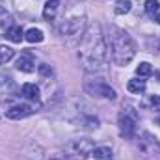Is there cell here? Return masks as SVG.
Instances as JSON below:
<instances>
[{
  "label": "cell",
  "mask_w": 160,
  "mask_h": 160,
  "mask_svg": "<svg viewBox=\"0 0 160 160\" xmlns=\"http://www.w3.org/2000/svg\"><path fill=\"white\" fill-rule=\"evenodd\" d=\"M108 45L106 38L101 32V26L95 22L88 28V32L82 36L78 47V58L82 62V67L88 73H102L106 69L108 62Z\"/></svg>",
  "instance_id": "obj_1"
},
{
  "label": "cell",
  "mask_w": 160,
  "mask_h": 160,
  "mask_svg": "<svg viewBox=\"0 0 160 160\" xmlns=\"http://www.w3.org/2000/svg\"><path fill=\"white\" fill-rule=\"evenodd\" d=\"M108 52L112 50V58L116 65H128L136 56V43L121 28H110V36L106 39Z\"/></svg>",
  "instance_id": "obj_2"
},
{
  "label": "cell",
  "mask_w": 160,
  "mask_h": 160,
  "mask_svg": "<svg viewBox=\"0 0 160 160\" xmlns=\"http://www.w3.org/2000/svg\"><path fill=\"white\" fill-rule=\"evenodd\" d=\"M84 21H86L84 9L78 11L77 15H71V13L67 11V13H63L62 21H60V24H58V32H60L62 36H77L80 30H82V26H84Z\"/></svg>",
  "instance_id": "obj_3"
},
{
  "label": "cell",
  "mask_w": 160,
  "mask_h": 160,
  "mask_svg": "<svg viewBox=\"0 0 160 160\" xmlns=\"http://www.w3.org/2000/svg\"><path fill=\"white\" fill-rule=\"evenodd\" d=\"M138 127V114L132 106H125L119 114V132L125 140H132Z\"/></svg>",
  "instance_id": "obj_4"
},
{
  "label": "cell",
  "mask_w": 160,
  "mask_h": 160,
  "mask_svg": "<svg viewBox=\"0 0 160 160\" xmlns=\"http://www.w3.org/2000/svg\"><path fill=\"white\" fill-rule=\"evenodd\" d=\"M84 89L89 93V95H95V97H104V99H110L114 101L116 99V89L110 88V84L102 78H88L84 82Z\"/></svg>",
  "instance_id": "obj_5"
},
{
  "label": "cell",
  "mask_w": 160,
  "mask_h": 160,
  "mask_svg": "<svg viewBox=\"0 0 160 160\" xmlns=\"http://www.w3.org/2000/svg\"><path fill=\"white\" fill-rule=\"evenodd\" d=\"M93 149L95 147H93L91 140H73L67 143L65 153H67L69 160H84L88 155L93 153Z\"/></svg>",
  "instance_id": "obj_6"
},
{
  "label": "cell",
  "mask_w": 160,
  "mask_h": 160,
  "mask_svg": "<svg viewBox=\"0 0 160 160\" xmlns=\"http://www.w3.org/2000/svg\"><path fill=\"white\" fill-rule=\"evenodd\" d=\"M140 149H142V153H145V155H151V157H158L160 155V145L158 142H157V138L155 136H151L149 132H145L143 136H142V140H140V145H138Z\"/></svg>",
  "instance_id": "obj_7"
},
{
  "label": "cell",
  "mask_w": 160,
  "mask_h": 160,
  "mask_svg": "<svg viewBox=\"0 0 160 160\" xmlns=\"http://www.w3.org/2000/svg\"><path fill=\"white\" fill-rule=\"evenodd\" d=\"M30 114H34V108L28 104H15L6 112V116L9 119H22V118H28Z\"/></svg>",
  "instance_id": "obj_8"
},
{
  "label": "cell",
  "mask_w": 160,
  "mask_h": 160,
  "mask_svg": "<svg viewBox=\"0 0 160 160\" xmlns=\"http://www.w3.org/2000/svg\"><path fill=\"white\" fill-rule=\"evenodd\" d=\"M34 65H36V63H34V56H32L30 52H22L21 58L17 60V69L22 71V73H32V71L36 69Z\"/></svg>",
  "instance_id": "obj_9"
},
{
  "label": "cell",
  "mask_w": 160,
  "mask_h": 160,
  "mask_svg": "<svg viewBox=\"0 0 160 160\" xmlns=\"http://www.w3.org/2000/svg\"><path fill=\"white\" fill-rule=\"evenodd\" d=\"M21 93H22L24 99H28V101H32V102H38V101H39V88H38L36 84H30V82L22 84Z\"/></svg>",
  "instance_id": "obj_10"
},
{
  "label": "cell",
  "mask_w": 160,
  "mask_h": 160,
  "mask_svg": "<svg viewBox=\"0 0 160 160\" xmlns=\"http://www.w3.org/2000/svg\"><path fill=\"white\" fill-rule=\"evenodd\" d=\"M58 8H60V0H47V4H45V8H43V17H45V21H54Z\"/></svg>",
  "instance_id": "obj_11"
},
{
  "label": "cell",
  "mask_w": 160,
  "mask_h": 160,
  "mask_svg": "<svg viewBox=\"0 0 160 160\" xmlns=\"http://www.w3.org/2000/svg\"><path fill=\"white\" fill-rule=\"evenodd\" d=\"M6 38L11 41V43H21V41L24 39V32L21 30V26L11 24V26L6 30Z\"/></svg>",
  "instance_id": "obj_12"
},
{
  "label": "cell",
  "mask_w": 160,
  "mask_h": 160,
  "mask_svg": "<svg viewBox=\"0 0 160 160\" xmlns=\"http://www.w3.org/2000/svg\"><path fill=\"white\" fill-rule=\"evenodd\" d=\"M127 89L130 91V93H143L145 91V80H140V78H132L128 80V84H127Z\"/></svg>",
  "instance_id": "obj_13"
},
{
  "label": "cell",
  "mask_w": 160,
  "mask_h": 160,
  "mask_svg": "<svg viewBox=\"0 0 160 160\" xmlns=\"http://www.w3.org/2000/svg\"><path fill=\"white\" fill-rule=\"evenodd\" d=\"M145 13L153 19L160 15V2L158 0H145Z\"/></svg>",
  "instance_id": "obj_14"
},
{
  "label": "cell",
  "mask_w": 160,
  "mask_h": 160,
  "mask_svg": "<svg viewBox=\"0 0 160 160\" xmlns=\"http://www.w3.org/2000/svg\"><path fill=\"white\" fill-rule=\"evenodd\" d=\"M91 157L95 160H112V149L110 147H95Z\"/></svg>",
  "instance_id": "obj_15"
},
{
  "label": "cell",
  "mask_w": 160,
  "mask_h": 160,
  "mask_svg": "<svg viewBox=\"0 0 160 160\" xmlns=\"http://www.w3.org/2000/svg\"><path fill=\"white\" fill-rule=\"evenodd\" d=\"M24 39L28 41V43H41V41L45 39V36H43V32H41L39 28H30L24 34Z\"/></svg>",
  "instance_id": "obj_16"
},
{
  "label": "cell",
  "mask_w": 160,
  "mask_h": 160,
  "mask_svg": "<svg viewBox=\"0 0 160 160\" xmlns=\"http://www.w3.org/2000/svg\"><path fill=\"white\" fill-rule=\"evenodd\" d=\"M130 8H132V2H130V0H118L116 6H114V11H116L118 15H125V13L130 11Z\"/></svg>",
  "instance_id": "obj_17"
},
{
  "label": "cell",
  "mask_w": 160,
  "mask_h": 160,
  "mask_svg": "<svg viewBox=\"0 0 160 160\" xmlns=\"http://www.w3.org/2000/svg\"><path fill=\"white\" fill-rule=\"evenodd\" d=\"M13 56H15V50H13V48H9V47H0V65L8 63Z\"/></svg>",
  "instance_id": "obj_18"
},
{
  "label": "cell",
  "mask_w": 160,
  "mask_h": 160,
  "mask_svg": "<svg viewBox=\"0 0 160 160\" xmlns=\"http://www.w3.org/2000/svg\"><path fill=\"white\" fill-rule=\"evenodd\" d=\"M136 75L138 77H151L153 75V67H151V63H147V62H143V63H140L138 67H136Z\"/></svg>",
  "instance_id": "obj_19"
},
{
  "label": "cell",
  "mask_w": 160,
  "mask_h": 160,
  "mask_svg": "<svg viewBox=\"0 0 160 160\" xmlns=\"http://www.w3.org/2000/svg\"><path fill=\"white\" fill-rule=\"evenodd\" d=\"M39 73L43 75V77H47V78H50V77L54 75L52 67H50V65H47V63H41V65H39Z\"/></svg>",
  "instance_id": "obj_20"
},
{
  "label": "cell",
  "mask_w": 160,
  "mask_h": 160,
  "mask_svg": "<svg viewBox=\"0 0 160 160\" xmlns=\"http://www.w3.org/2000/svg\"><path fill=\"white\" fill-rule=\"evenodd\" d=\"M151 108L160 112V95H153V99H151Z\"/></svg>",
  "instance_id": "obj_21"
},
{
  "label": "cell",
  "mask_w": 160,
  "mask_h": 160,
  "mask_svg": "<svg viewBox=\"0 0 160 160\" xmlns=\"http://www.w3.org/2000/svg\"><path fill=\"white\" fill-rule=\"evenodd\" d=\"M157 123H158V125H160V118H158V119H157Z\"/></svg>",
  "instance_id": "obj_22"
}]
</instances>
